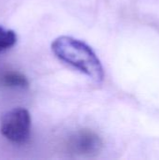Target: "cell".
<instances>
[{"label": "cell", "instance_id": "5b68a950", "mask_svg": "<svg viewBox=\"0 0 159 160\" xmlns=\"http://www.w3.org/2000/svg\"><path fill=\"white\" fill-rule=\"evenodd\" d=\"M17 35L12 30H6L0 26V52H3L15 45Z\"/></svg>", "mask_w": 159, "mask_h": 160}, {"label": "cell", "instance_id": "7a4b0ae2", "mask_svg": "<svg viewBox=\"0 0 159 160\" xmlns=\"http://www.w3.org/2000/svg\"><path fill=\"white\" fill-rule=\"evenodd\" d=\"M0 129L2 135L13 143L27 142L31 133L29 112L23 108H15L7 112L2 118Z\"/></svg>", "mask_w": 159, "mask_h": 160}, {"label": "cell", "instance_id": "277c9868", "mask_svg": "<svg viewBox=\"0 0 159 160\" xmlns=\"http://www.w3.org/2000/svg\"><path fill=\"white\" fill-rule=\"evenodd\" d=\"M3 85L12 88H25L28 86V81L22 73L17 71H6L0 77Z\"/></svg>", "mask_w": 159, "mask_h": 160}, {"label": "cell", "instance_id": "3957f363", "mask_svg": "<svg viewBox=\"0 0 159 160\" xmlns=\"http://www.w3.org/2000/svg\"><path fill=\"white\" fill-rule=\"evenodd\" d=\"M103 142L100 137L92 130L82 129L73 133L67 142L70 152L80 156H93L100 152Z\"/></svg>", "mask_w": 159, "mask_h": 160}, {"label": "cell", "instance_id": "6da1fadb", "mask_svg": "<svg viewBox=\"0 0 159 160\" xmlns=\"http://www.w3.org/2000/svg\"><path fill=\"white\" fill-rule=\"evenodd\" d=\"M52 50L59 60L75 68L93 81H103V67L92 48L83 41L62 36L52 41Z\"/></svg>", "mask_w": 159, "mask_h": 160}]
</instances>
